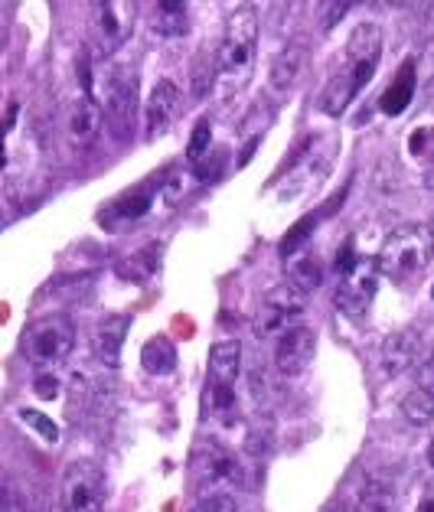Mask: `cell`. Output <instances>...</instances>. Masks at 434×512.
<instances>
[{"label":"cell","instance_id":"obj_33","mask_svg":"<svg viewBox=\"0 0 434 512\" xmlns=\"http://www.w3.org/2000/svg\"><path fill=\"white\" fill-rule=\"evenodd\" d=\"M190 512H239V506H235V499L229 493H216V496H200V503Z\"/></svg>","mask_w":434,"mask_h":512},{"label":"cell","instance_id":"obj_37","mask_svg":"<svg viewBox=\"0 0 434 512\" xmlns=\"http://www.w3.org/2000/svg\"><path fill=\"white\" fill-rule=\"evenodd\" d=\"M33 389L40 392V395H46V398H56L59 385H56V379H53V376H43V379H36V382H33Z\"/></svg>","mask_w":434,"mask_h":512},{"label":"cell","instance_id":"obj_17","mask_svg":"<svg viewBox=\"0 0 434 512\" xmlns=\"http://www.w3.org/2000/svg\"><path fill=\"white\" fill-rule=\"evenodd\" d=\"M239 369H242V343L239 340H219V343H213V349H209V376H206V382L235 389Z\"/></svg>","mask_w":434,"mask_h":512},{"label":"cell","instance_id":"obj_39","mask_svg":"<svg viewBox=\"0 0 434 512\" xmlns=\"http://www.w3.org/2000/svg\"><path fill=\"white\" fill-rule=\"evenodd\" d=\"M428 460H431V467H434V441H431V447H428Z\"/></svg>","mask_w":434,"mask_h":512},{"label":"cell","instance_id":"obj_5","mask_svg":"<svg viewBox=\"0 0 434 512\" xmlns=\"http://www.w3.org/2000/svg\"><path fill=\"white\" fill-rule=\"evenodd\" d=\"M242 480V467L219 437H200L193 447V486L203 496L226 493V486Z\"/></svg>","mask_w":434,"mask_h":512},{"label":"cell","instance_id":"obj_31","mask_svg":"<svg viewBox=\"0 0 434 512\" xmlns=\"http://www.w3.org/2000/svg\"><path fill=\"white\" fill-rule=\"evenodd\" d=\"M20 421H27V428L40 434L46 444H56V441H59V428L53 424V418H46V415H43V411L20 408Z\"/></svg>","mask_w":434,"mask_h":512},{"label":"cell","instance_id":"obj_3","mask_svg":"<svg viewBox=\"0 0 434 512\" xmlns=\"http://www.w3.org/2000/svg\"><path fill=\"white\" fill-rule=\"evenodd\" d=\"M72 346H76V327H72V320L62 314H49V317L33 320L20 336V353L36 369L62 366V362L72 356Z\"/></svg>","mask_w":434,"mask_h":512},{"label":"cell","instance_id":"obj_6","mask_svg":"<svg viewBox=\"0 0 434 512\" xmlns=\"http://www.w3.org/2000/svg\"><path fill=\"white\" fill-rule=\"evenodd\" d=\"M105 477L95 460H72L62 473L59 512H102Z\"/></svg>","mask_w":434,"mask_h":512},{"label":"cell","instance_id":"obj_19","mask_svg":"<svg viewBox=\"0 0 434 512\" xmlns=\"http://www.w3.org/2000/svg\"><path fill=\"white\" fill-rule=\"evenodd\" d=\"M412 98H415V66L412 62H405V66L399 69V76L392 79L389 89L379 95V108L386 111L389 118H395L412 105Z\"/></svg>","mask_w":434,"mask_h":512},{"label":"cell","instance_id":"obj_28","mask_svg":"<svg viewBox=\"0 0 434 512\" xmlns=\"http://www.w3.org/2000/svg\"><path fill=\"white\" fill-rule=\"evenodd\" d=\"M157 261H160V245L151 248V255H147V248H144V252H138L134 258L124 261V265H118V274L128 281H147L157 271Z\"/></svg>","mask_w":434,"mask_h":512},{"label":"cell","instance_id":"obj_34","mask_svg":"<svg viewBox=\"0 0 434 512\" xmlns=\"http://www.w3.org/2000/svg\"><path fill=\"white\" fill-rule=\"evenodd\" d=\"M350 0H337V4H324V10H320V27L330 30V27H337V23L350 14Z\"/></svg>","mask_w":434,"mask_h":512},{"label":"cell","instance_id":"obj_26","mask_svg":"<svg viewBox=\"0 0 434 512\" xmlns=\"http://www.w3.org/2000/svg\"><path fill=\"white\" fill-rule=\"evenodd\" d=\"M193 190H200V180H196L193 167H173L170 177L164 180V186H160V193H164L167 206H180Z\"/></svg>","mask_w":434,"mask_h":512},{"label":"cell","instance_id":"obj_35","mask_svg":"<svg viewBox=\"0 0 434 512\" xmlns=\"http://www.w3.org/2000/svg\"><path fill=\"white\" fill-rule=\"evenodd\" d=\"M415 389H425L428 395H434V353L425 359V362H421V366H418V372H415Z\"/></svg>","mask_w":434,"mask_h":512},{"label":"cell","instance_id":"obj_32","mask_svg":"<svg viewBox=\"0 0 434 512\" xmlns=\"http://www.w3.org/2000/svg\"><path fill=\"white\" fill-rule=\"evenodd\" d=\"M222 160H226V154H222V151H213V154H206L203 160H196V164H190L193 173H196V180H200V186H203V183H213V180L219 177Z\"/></svg>","mask_w":434,"mask_h":512},{"label":"cell","instance_id":"obj_2","mask_svg":"<svg viewBox=\"0 0 434 512\" xmlns=\"http://www.w3.org/2000/svg\"><path fill=\"white\" fill-rule=\"evenodd\" d=\"M434 258V229L425 222H405L382 242L376 268L395 284L418 281Z\"/></svg>","mask_w":434,"mask_h":512},{"label":"cell","instance_id":"obj_10","mask_svg":"<svg viewBox=\"0 0 434 512\" xmlns=\"http://www.w3.org/2000/svg\"><path fill=\"white\" fill-rule=\"evenodd\" d=\"M134 17H138V7L134 4H111V0L95 4L92 23H95V56L98 59H111L118 53L121 43L128 40Z\"/></svg>","mask_w":434,"mask_h":512},{"label":"cell","instance_id":"obj_13","mask_svg":"<svg viewBox=\"0 0 434 512\" xmlns=\"http://www.w3.org/2000/svg\"><path fill=\"white\" fill-rule=\"evenodd\" d=\"M421 349H425V340H421L418 330H399V333H392L389 340L382 343V353H379L382 372H386L389 379L405 376L408 369L418 366Z\"/></svg>","mask_w":434,"mask_h":512},{"label":"cell","instance_id":"obj_1","mask_svg":"<svg viewBox=\"0 0 434 512\" xmlns=\"http://www.w3.org/2000/svg\"><path fill=\"white\" fill-rule=\"evenodd\" d=\"M255 53H258V14L252 7L232 10L216 53V82H213L226 105L235 102L248 85V79H252Z\"/></svg>","mask_w":434,"mask_h":512},{"label":"cell","instance_id":"obj_11","mask_svg":"<svg viewBox=\"0 0 434 512\" xmlns=\"http://www.w3.org/2000/svg\"><path fill=\"white\" fill-rule=\"evenodd\" d=\"M314 353H317V333L304 327V323H297L294 330L275 340V372L284 379L304 376L307 366L314 362Z\"/></svg>","mask_w":434,"mask_h":512},{"label":"cell","instance_id":"obj_41","mask_svg":"<svg viewBox=\"0 0 434 512\" xmlns=\"http://www.w3.org/2000/svg\"><path fill=\"white\" fill-rule=\"evenodd\" d=\"M0 219H4V216H0Z\"/></svg>","mask_w":434,"mask_h":512},{"label":"cell","instance_id":"obj_15","mask_svg":"<svg viewBox=\"0 0 434 512\" xmlns=\"http://www.w3.org/2000/svg\"><path fill=\"white\" fill-rule=\"evenodd\" d=\"M102 105L95 102V95H76L72 98V105H69V137H72V144L76 147H89L98 131H102Z\"/></svg>","mask_w":434,"mask_h":512},{"label":"cell","instance_id":"obj_38","mask_svg":"<svg viewBox=\"0 0 434 512\" xmlns=\"http://www.w3.org/2000/svg\"><path fill=\"white\" fill-rule=\"evenodd\" d=\"M418 512H434V477L428 480L425 493H421V499H418Z\"/></svg>","mask_w":434,"mask_h":512},{"label":"cell","instance_id":"obj_18","mask_svg":"<svg viewBox=\"0 0 434 512\" xmlns=\"http://www.w3.org/2000/svg\"><path fill=\"white\" fill-rule=\"evenodd\" d=\"M304 56H307V46L301 40H291L288 46L281 49L271 62V76H268V85L275 95H288L294 89L297 76H301V66H304Z\"/></svg>","mask_w":434,"mask_h":512},{"label":"cell","instance_id":"obj_9","mask_svg":"<svg viewBox=\"0 0 434 512\" xmlns=\"http://www.w3.org/2000/svg\"><path fill=\"white\" fill-rule=\"evenodd\" d=\"M376 66H379V62H372V59H346L343 56L340 72L330 79L324 95H320V111L330 115V118H340L343 111L353 105V98L372 82V76H376Z\"/></svg>","mask_w":434,"mask_h":512},{"label":"cell","instance_id":"obj_40","mask_svg":"<svg viewBox=\"0 0 434 512\" xmlns=\"http://www.w3.org/2000/svg\"><path fill=\"white\" fill-rule=\"evenodd\" d=\"M431 297H434V284H431Z\"/></svg>","mask_w":434,"mask_h":512},{"label":"cell","instance_id":"obj_36","mask_svg":"<svg viewBox=\"0 0 434 512\" xmlns=\"http://www.w3.org/2000/svg\"><path fill=\"white\" fill-rule=\"evenodd\" d=\"M17 506V493H14V483H10V473L0 467V509H14Z\"/></svg>","mask_w":434,"mask_h":512},{"label":"cell","instance_id":"obj_21","mask_svg":"<svg viewBox=\"0 0 434 512\" xmlns=\"http://www.w3.org/2000/svg\"><path fill=\"white\" fill-rule=\"evenodd\" d=\"M324 284V265L314 255H294L288 258V287H294L297 294L307 297Z\"/></svg>","mask_w":434,"mask_h":512},{"label":"cell","instance_id":"obj_20","mask_svg":"<svg viewBox=\"0 0 434 512\" xmlns=\"http://www.w3.org/2000/svg\"><path fill=\"white\" fill-rule=\"evenodd\" d=\"M151 27L157 36H183L186 27H190V10H186L183 0L170 4V0H160V4H151Z\"/></svg>","mask_w":434,"mask_h":512},{"label":"cell","instance_id":"obj_4","mask_svg":"<svg viewBox=\"0 0 434 512\" xmlns=\"http://www.w3.org/2000/svg\"><path fill=\"white\" fill-rule=\"evenodd\" d=\"M138 69L128 62H111L105 72V105L102 115L118 141H128L138 124Z\"/></svg>","mask_w":434,"mask_h":512},{"label":"cell","instance_id":"obj_12","mask_svg":"<svg viewBox=\"0 0 434 512\" xmlns=\"http://www.w3.org/2000/svg\"><path fill=\"white\" fill-rule=\"evenodd\" d=\"M183 108V92L177 82L170 79H157V85L147 95V108H144V134L147 141H160L173 124L180 118Z\"/></svg>","mask_w":434,"mask_h":512},{"label":"cell","instance_id":"obj_27","mask_svg":"<svg viewBox=\"0 0 434 512\" xmlns=\"http://www.w3.org/2000/svg\"><path fill=\"white\" fill-rule=\"evenodd\" d=\"M203 411H206L209 418H216V421H232V418H235V389H226V385L206 382Z\"/></svg>","mask_w":434,"mask_h":512},{"label":"cell","instance_id":"obj_22","mask_svg":"<svg viewBox=\"0 0 434 512\" xmlns=\"http://www.w3.org/2000/svg\"><path fill=\"white\" fill-rule=\"evenodd\" d=\"M382 46H386V40H382V30L376 27V23H359V27L350 33V40H346L343 56L346 59H372V62H379Z\"/></svg>","mask_w":434,"mask_h":512},{"label":"cell","instance_id":"obj_29","mask_svg":"<svg viewBox=\"0 0 434 512\" xmlns=\"http://www.w3.org/2000/svg\"><path fill=\"white\" fill-rule=\"evenodd\" d=\"M317 222H320V212H310L307 219L297 222V226H294L288 235H284V242H281V255H284V258H294V252H301L304 242L310 239V232H314Z\"/></svg>","mask_w":434,"mask_h":512},{"label":"cell","instance_id":"obj_23","mask_svg":"<svg viewBox=\"0 0 434 512\" xmlns=\"http://www.w3.org/2000/svg\"><path fill=\"white\" fill-rule=\"evenodd\" d=\"M141 362L151 376H170V372L177 369V346H173V340H167V336H154V340L144 343Z\"/></svg>","mask_w":434,"mask_h":512},{"label":"cell","instance_id":"obj_14","mask_svg":"<svg viewBox=\"0 0 434 512\" xmlns=\"http://www.w3.org/2000/svg\"><path fill=\"white\" fill-rule=\"evenodd\" d=\"M128 330H131V317L128 314H111V317H105L102 323H98L95 333H92V353L108 372L121 366Z\"/></svg>","mask_w":434,"mask_h":512},{"label":"cell","instance_id":"obj_30","mask_svg":"<svg viewBox=\"0 0 434 512\" xmlns=\"http://www.w3.org/2000/svg\"><path fill=\"white\" fill-rule=\"evenodd\" d=\"M209 137H213V131H209V118H200L193 124V134H190V144H186V160L190 164H196V160H203L209 154Z\"/></svg>","mask_w":434,"mask_h":512},{"label":"cell","instance_id":"obj_16","mask_svg":"<svg viewBox=\"0 0 434 512\" xmlns=\"http://www.w3.org/2000/svg\"><path fill=\"white\" fill-rule=\"evenodd\" d=\"M395 509V480L386 473H369L359 480L350 499V512H392Z\"/></svg>","mask_w":434,"mask_h":512},{"label":"cell","instance_id":"obj_25","mask_svg":"<svg viewBox=\"0 0 434 512\" xmlns=\"http://www.w3.org/2000/svg\"><path fill=\"white\" fill-rule=\"evenodd\" d=\"M402 418L412 424V428H428V424L434 421V395H428L425 389H415V392H408L402 398Z\"/></svg>","mask_w":434,"mask_h":512},{"label":"cell","instance_id":"obj_24","mask_svg":"<svg viewBox=\"0 0 434 512\" xmlns=\"http://www.w3.org/2000/svg\"><path fill=\"white\" fill-rule=\"evenodd\" d=\"M151 199H154V183L151 186H134L128 196L115 199V203L105 209V216L108 212H115L118 222H138L141 216H147V209H151Z\"/></svg>","mask_w":434,"mask_h":512},{"label":"cell","instance_id":"obj_8","mask_svg":"<svg viewBox=\"0 0 434 512\" xmlns=\"http://www.w3.org/2000/svg\"><path fill=\"white\" fill-rule=\"evenodd\" d=\"M379 294V268L376 261L369 258H356V265L340 278L337 294H333V304H337L340 314L350 320H359L369 314V307L376 304Z\"/></svg>","mask_w":434,"mask_h":512},{"label":"cell","instance_id":"obj_7","mask_svg":"<svg viewBox=\"0 0 434 512\" xmlns=\"http://www.w3.org/2000/svg\"><path fill=\"white\" fill-rule=\"evenodd\" d=\"M304 307H307V297H301L288 284H278L262 297L258 304V314H255V333L262 340H278L288 330H294L297 323L304 317Z\"/></svg>","mask_w":434,"mask_h":512}]
</instances>
